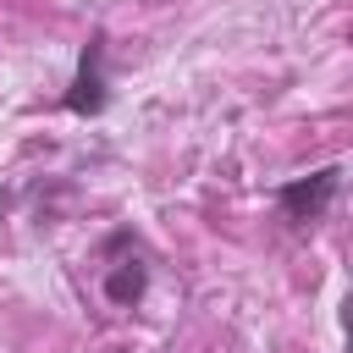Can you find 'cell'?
<instances>
[{"label":"cell","instance_id":"cell-1","mask_svg":"<svg viewBox=\"0 0 353 353\" xmlns=\"http://www.w3.org/2000/svg\"><path fill=\"white\" fill-rule=\"evenodd\" d=\"M336 182H342V171H336V165H325V171H314V176L287 182V188L276 193V204L287 210V221H320V215H325V204L336 199Z\"/></svg>","mask_w":353,"mask_h":353},{"label":"cell","instance_id":"cell-2","mask_svg":"<svg viewBox=\"0 0 353 353\" xmlns=\"http://www.w3.org/2000/svg\"><path fill=\"white\" fill-rule=\"evenodd\" d=\"M66 105H72L77 116H94V110L105 105V39H99V33L88 39V50H83V61H77V77H72Z\"/></svg>","mask_w":353,"mask_h":353},{"label":"cell","instance_id":"cell-3","mask_svg":"<svg viewBox=\"0 0 353 353\" xmlns=\"http://www.w3.org/2000/svg\"><path fill=\"white\" fill-rule=\"evenodd\" d=\"M143 287H149V270H143L138 259H127V265H116V270L105 276V298H110V303H121V309H127V303H138V298H143Z\"/></svg>","mask_w":353,"mask_h":353}]
</instances>
